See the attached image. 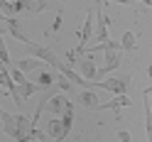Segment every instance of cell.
I'll list each match as a JSON object with an SVG mask.
<instances>
[{
  "label": "cell",
  "instance_id": "10",
  "mask_svg": "<svg viewBox=\"0 0 152 142\" xmlns=\"http://www.w3.org/2000/svg\"><path fill=\"white\" fill-rule=\"evenodd\" d=\"M123 106H125V108L130 106V98H128V96H118L115 100H110V103H106V106H101L98 110H120Z\"/></svg>",
  "mask_w": 152,
  "mask_h": 142
},
{
  "label": "cell",
  "instance_id": "9",
  "mask_svg": "<svg viewBox=\"0 0 152 142\" xmlns=\"http://www.w3.org/2000/svg\"><path fill=\"white\" fill-rule=\"evenodd\" d=\"M81 103H83V106H86L88 110H98V106H101L98 98H96V93H93L91 88H86V91L81 93Z\"/></svg>",
  "mask_w": 152,
  "mask_h": 142
},
{
  "label": "cell",
  "instance_id": "22",
  "mask_svg": "<svg viewBox=\"0 0 152 142\" xmlns=\"http://www.w3.org/2000/svg\"><path fill=\"white\" fill-rule=\"evenodd\" d=\"M0 20H3V17H0Z\"/></svg>",
  "mask_w": 152,
  "mask_h": 142
},
{
  "label": "cell",
  "instance_id": "13",
  "mask_svg": "<svg viewBox=\"0 0 152 142\" xmlns=\"http://www.w3.org/2000/svg\"><path fill=\"white\" fill-rule=\"evenodd\" d=\"M135 42H137V37L135 32H123V39H120V49H135Z\"/></svg>",
  "mask_w": 152,
  "mask_h": 142
},
{
  "label": "cell",
  "instance_id": "3",
  "mask_svg": "<svg viewBox=\"0 0 152 142\" xmlns=\"http://www.w3.org/2000/svg\"><path fill=\"white\" fill-rule=\"evenodd\" d=\"M71 69L79 74V76L83 79V81H93L96 79V74H98V66L93 64L88 56H79V59H76L74 64H71Z\"/></svg>",
  "mask_w": 152,
  "mask_h": 142
},
{
  "label": "cell",
  "instance_id": "14",
  "mask_svg": "<svg viewBox=\"0 0 152 142\" xmlns=\"http://www.w3.org/2000/svg\"><path fill=\"white\" fill-rule=\"evenodd\" d=\"M34 91H42V88L37 86V83H30V81H27V83H22V86H17V93H20V98H22V100H25L27 96H32Z\"/></svg>",
  "mask_w": 152,
  "mask_h": 142
},
{
  "label": "cell",
  "instance_id": "1",
  "mask_svg": "<svg viewBox=\"0 0 152 142\" xmlns=\"http://www.w3.org/2000/svg\"><path fill=\"white\" fill-rule=\"evenodd\" d=\"M130 86V76L125 79H103V81H91L88 88H103L108 93H115V96H125V91Z\"/></svg>",
  "mask_w": 152,
  "mask_h": 142
},
{
  "label": "cell",
  "instance_id": "2",
  "mask_svg": "<svg viewBox=\"0 0 152 142\" xmlns=\"http://www.w3.org/2000/svg\"><path fill=\"white\" fill-rule=\"evenodd\" d=\"M27 49H30V54L34 56V59H39V61H47V64H52L56 71H59L61 66H64V61H61V59H59V56H56L52 49H47V47H39L37 42H34V44H30Z\"/></svg>",
  "mask_w": 152,
  "mask_h": 142
},
{
  "label": "cell",
  "instance_id": "8",
  "mask_svg": "<svg viewBox=\"0 0 152 142\" xmlns=\"http://www.w3.org/2000/svg\"><path fill=\"white\" fill-rule=\"evenodd\" d=\"M145 130H147V142H152V103L147 91H145Z\"/></svg>",
  "mask_w": 152,
  "mask_h": 142
},
{
  "label": "cell",
  "instance_id": "20",
  "mask_svg": "<svg viewBox=\"0 0 152 142\" xmlns=\"http://www.w3.org/2000/svg\"><path fill=\"white\" fill-rule=\"evenodd\" d=\"M147 74H150V79H152V66H150V69H147Z\"/></svg>",
  "mask_w": 152,
  "mask_h": 142
},
{
  "label": "cell",
  "instance_id": "4",
  "mask_svg": "<svg viewBox=\"0 0 152 142\" xmlns=\"http://www.w3.org/2000/svg\"><path fill=\"white\" fill-rule=\"evenodd\" d=\"M118 64H120L118 49H108V52H106V61H103V66L98 69V74H96V76H106V74L115 71V69H118Z\"/></svg>",
  "mask_w": 152,
  "mask_h": 142
},
{
  "label": "cell",
  "instance_id": "15",
  "mask_svg": "<svg viewBox=\"0 0 152 142\" xmlns=\"http://www.w3.org/2000/svg\"><path fill=\"white\" fill-rule=\"evenodd\" d=\"M0 64L5 66V69H10L12 61H10V54H7V47H5V39L0 37Z\"/></svg>",
  "mask_w": 152,
  "mask_h": 142
},
{
  "label": "cell",
  "instance_id": "17",
  "mask_svg": "<svg viewBox=\"0 0 152 142\" xmlns=\"http://www.w3.org/2000/svg\"><path fill=\"white\" fill-rule=\"evenodd\" d=\"M103 3H118V5H135L140 0H103Z\"/></svg>",
  "mask_w": 152,
  "mask_h": 142
},
{
  "label": "cell",
  "instance_id": "16",
  "mask_svg": "<svg viewBox=\"0 0 152 142\" xmlns=\"http://www.w3.org/2000/svg\"><path fill=\"white\" fill-rule=\"evenodd\" d=\"M54 86H59L61 91H71L74 86H71V81L69 79H64V76H59V79H56V83H54Z\"/></svg>",
  "mask_w": 152,
  "mask_h": 142
},
{
  "label": "cell",
  "instance_id": "18",
  "mask_svg": "<svg viewBox=\"0 0 152 142\" xmlns=\"http://www.w3.org/2000/svg\"><path fill=\"white\" fill-rule=\"evenodd\" d=\"M118 140H120V142H130V132L120 130V132H118Z\"/></svg>",
  "mask_w": 152,
  "mask_h": 142
},
{
  "label": "cell",
  "instance_id": "19",
  "mask_svg": "<svg viewBox=\"0 0 152 142\" xmlns=\"http://www.w3.org/2000/svg\"><path fill=\"white\" fill-rule=\"evenodd\" d=\"M7 32V27H5V17H3V20H0V37H3Z\"/></svg>",
  "mask_w": 152,
  "mask_h": 142
},
{
  "label": "cell",
  "instance_id": "21",
  "mask_svg": "<svg viewBox=\"0 0 152 142\" xmlns=\"http://www.w3.org/2000/svg\"><path fill=\"white\" fill-rule=\"evenodd\" d=\"M0 132H3V127H0Z\"/></svg>",
  "mask_w": 152,
  "mask_h": 142
},
{
  "label": "cell",
  "instance_id": "11",
  "mask_svg": "<svg viewBox=\"0 0 152 142\" xmlns=\"http://www.w3.org/2000/svg\"><path fill=\"white\" fill-rule=\"evenodd\" d=\"M54 83H56V76H54V74L39 71V76H37V86H39V88H49V86H54Z\"/></svg>",
  "mask_w": 152,
  "mask_h": 142
},
{
  "label": "cell",
  "instance_id": "7",
  "mask_svg": "<svg viewBox=\"0 0 152 142\" xmlns=\"http://www.w3.org/2000/svg\"><path fill=\"white\" fill-rule=\"evenodd\" d=\"M66 106H69V98H66V96H52V98H47V106L44 108L56 115V113H64Z\"/></svg>",
  "mask_w": 152,
  "mask_h": 142
},
{
  "label": "cell",
  "instance_id": "6",
  "mask_svg": "<svg viewBox=\"0 0 152 142\" xmlns=\"http://www.w3.org/2000/svg\"><path fill=\"white\" fill-rule=\"evenodd\" d=\"M96 42L103 44L108 42V17L103 10H98V27H96Z\"/></svg>",
  "mask_w": 152,
  "mask_h": 142
},
{
  "label": "cell",
  "instance_id": "12",
  "mask_svg": "<svg viewBox=\"0 0 152 142\" xmlns=\"http://www.w3.org/2000/svg\"><path fill=\"white\" fill-rule=\"evenodd\" d=\"M15 66L22 74L25 71H34V69H39V59H34V56H32V59H20V61H15Z\"/></svg>",
  "mask_w": 152,
  "mask_h": 142
},
{
  "label": "cell",
  "instance_id": "5",
  "mask_svg": "<svg viewBox=\"0 0 152 142\" xmlns=\"http://www.w3.org/2000/svg\"><path fill=\"white\" fill-rule=\"evenodd\" d=\"M71 125H74V106H71V100H69V106H66L64 113H61V142L71 132Z\"/></svg>",
  "mask_w": 152,
  "mask_h": 142
}]
</instances>
